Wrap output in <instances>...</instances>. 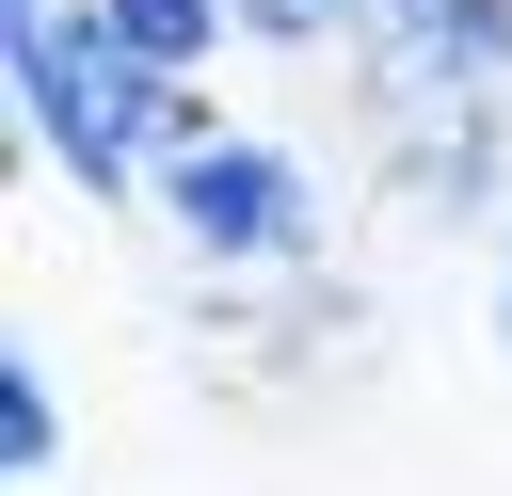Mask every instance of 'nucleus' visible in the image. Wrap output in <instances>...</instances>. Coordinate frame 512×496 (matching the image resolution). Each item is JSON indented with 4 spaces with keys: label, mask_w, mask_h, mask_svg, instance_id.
<instances>
[{
    "label": "nucleus",
    "mask_w": 512,
    "mask_h": 496,
    "mask_svg": "<svg viewBox=\"0 0 512 496\" xmlns=\"http://www.w3.org/2000/svg\"><path fill=\"white\" fill-rule=\"evenodd\" d=\"M48 448H64V384H48V352H0V464L48 480Z\"/></svg>",
    "instance_id": "nucleus-4"
},
{
    "label": "nucleus",
    "mask_w": 512,
    "mask_h": 496,
    "mask_svg": "<svg viewBox=\"0 0 512 496\" xmlns=\"http://www.w3.org/2000/svg\"><path fill=\"white\" fill-rule=\"evenodd\" d=\"M96 16H112L144 64H176V80H208V48L240 32V0H96Z\"/></svg>",
    "instance_id": "nucleus-3"
},
{
    "label": "nucleus",
    "mask_w": 512,
    "mask_h": 496,
    "mask_svg": "<svg viewBox=\"0 0 512 496\" xmlns=\"http://www.w3.org/2000/svg\"><path fill=\"white\" fill-rule=\"evenodd\" d=\"M0 64H16V128H32V160H48L64 192H96V208L160 192V160H192V144L224 128V112H208L176 64H144L96 0L0 16Z\"/></svg>",
    "instance_id": "nucleus-1"
},
{
    "label": "nucleus",
    "mask_w": 512,
    "mask_h": 496,
    "mask_svg": "<svg viewBox=\"0 0 512 496\" xmlns=\"http://www.w3.org/2000/svg\"><path fill=\"white\" fill-rule=\"evenodd\" d=\"M0 16H48V0H0Z\"/></svg>",
    "instance_id": "nucleus-7"
},
{
    "label": "nucleus",
    "mask_w": 512,
    "mask_h": 496,
    "mask_svg": "<svg viewBox=\"0 0 512 496\" xmlns=\"http://www.w3.org/2000/svg\"><path fill=\"white\" fill-rule=\"evenodd\" d=\"M160 224H176V256H192V272H224V288L320 272V240H336L320 176H304L272 128H208L192 160H160Z\"/></svg>",
    "instance_id": "nucleus-2"
},
{
    "label": "nucleus",
    "mask_w": 512,
    "mask_h": 496,
    "mask_svg": "<svg viewBox=\"0 0 512 496\" xmlns=\"http://www.w3.org/2000/svg\"><path fill=\"white\" fill-rule=\"evenodd\" d=\"M368 16H384V0H240V32H256V48H352Z\"/></svg>",
    "instance_id": "nucleus-5"
},
{
    "label": "nucleus",
    "mask_w": 512,
    "mask_h": 496,
    "mask_svg": "<svg viewBox=\"0 0 512 496\" xmlns=\"http://www.w3.org/2000/svg\"><path fill=\"white\" fill-rule=\"evenodd\" d=\"M496 352H512V240H496Z\"/></svg>",
    "instance_id": "nucleus-6"
},
{
    "label": "nucleus",
    "mask_w": 512,
    "mask_h": 496,
    "mask_svg": "<svg viewBox=\"0 0 512 496\" xmlns=\"http://www.w3.org/2000/svg\"><path fill=\"white\" fill-rule=\"evenodd\" d=\"M16 496H48V480H16Z\"/></svg>",
    "instance_id": "nucleus-8"
}]
</instances>
